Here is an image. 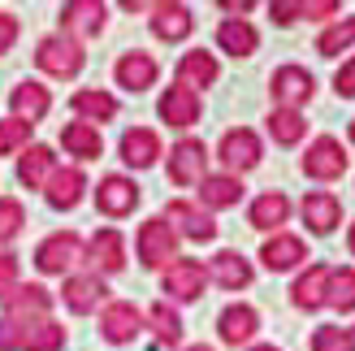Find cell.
Wrapping results in <instances>:
<instances>
[{"instance_id": "1", "label": "cell", "mask_w": 355, "mask_h": 351, "mask_svg": "<svg viewBox=\"0 0 355 351\" xmlns=\"http://www.w3.org/2000/svg\"><path fill=\"white\" fill-rule=\"evenodd\" d=\"M135 252H139V265L144 269H169L173 265V252H178V230L165 217H148L135 234Z\"/></svg>"}, {"instance_id": "2", "label": "cell", "mask_w": 355, "mask_h": 351, "mask_svg": "<svg viewBox=\"0 0 355 351\" xmlns=\"http://www.w3.org/2000/svg\"><path fill=\"white\" fill-rule=\"evenodd\" d=\"M78 260H87V243L74 230H57L35 248V269L48 273V277H65Z\"/></svg>"}, {"instance_id": "3", "label": "cell", "mask_w": 355, "mask_h": 351, "mask_svg": "<svg viewBox=\"0 0 355 351\" xmlns=\"http://www.w3.org/2000/svg\"><path fill=\"white\" fill-rule=\"evenodd\" d=\"M5 321H13L17 329H31V325H44L52 321V291L35 286V282H17L13 295H5Z\"/></svg>"}, {"instance_id": "4", "label": "cell", "mask_w": 355, "mask_h": 351, "mask_svg": "<svg viewBox=\"0 0 355 351\" xmlns=\"http://www.w3.org/2000/svg\"><path fill=\"white\" fill-rule=\"evenodd\" d=\"M35 65L52 78H74L87 65V52H83L78 40H69V35H44L40 48H35Z\"/></svg>"}, {"instance_id": "5", "label": "cell", "mask_w": 355, "mask_h": 351, "mask_svg": "<svg viewBox=\"0 0 355 351\" xmlns=\"http://www.w3.org/2000/svg\"><path fill=\"white\" fill-rule=\"evenodd\" d=\"M269 92H273V109H304L316 96V78L304 65H277L269 74Z\"/></svg>"}, {"instance_id": "6", "label": "cell", "mask_w": 355, "mask_h": 351, "mask_svg": "<svg viewBox=\"0 0 355 351\" xmlns=\"http://www.w3.org/2000/svg\"><path fill=\"white\" fill-rule=\"evenodd\" d=\"M208 178V148L204 139H178L169 148V182L173 187H200Z\"/></svg>"}, {"instance_id": "7", "label": "cell", "mask_w": 355, "mask_h": 351, "mask_svg": "<svg viewBox=\"0 0 355 351\" xmlns=\"http://www.w3.org/2000/svg\"><path fill=\"white\" fill-rule=\"evenodd\" d=\"M299 169H304L308 178H316V182H334V178H343V173H347V148L334 135H321V139H312V144H308Z\"/></svg>"}, {"instance_id": "8", "label": "cell", "mask_w": 355, "mask_h": 351, "mask_svg": "<svg viewBox=\"0 0 355 351\" xmlns=\"http://www.w3.org/2000/svg\"><path fill=\"white\" fill-rule=\"evenodd\" d=\"M204 286H208V269H204V260H191V256L173 260L161 277V291L178 304H195L204 295Z\"/></svg>"}, {"instance_id": "9", "label": "cell", "mask_w": 355, "mask_h": 351, "mask_svg": "<svg viewBox=\"0 0 355 351\" xmlns=\"http://www.w3.org/2000/svg\"><path fill=\"white\" fill-rule=\"evenodd\" d=\"M217 156H221V165L239 178V173H247V169H256V165H260V156H264L260 135H256V130H247V126L225 130V135H221V144H217Z\"/></svg>"}, {"instance_id": "10", "label": "cell", "mask_w": 355, "mask_h": 351, "mask_svg": "<svg viewBox=\"0 0 355 351\" xmlns=\"http://www.w3.org/2000/svg\"><path fill=\"white\" fill-rule=\"evenodd\" d=\"M139 200H144V191L126 173H104L100 187H96V208L104 217H130L139 208Z\"/></svg>"}, {"instance_id": "11", "label": "cell", "mask_w": 355, "mask_h": 351, "mask_svg": "<svg viewBox=\"0 0 355 351\" xmlns=\"http://www.w3.org/2000/svg\"><path fill=\"white\" fill-rule=\"evenodd\" d=\"M139 329H144V312H139L135 304H126V300L104 304V312H100V339L104 343L126 347V343L139 339Z\"/></svg>"}, {"instance_id": "12", "label": "cell", "mask_w": 355, "mask_h": 351, "mask_svg": "<svg viewBox=\"0 0 355 351\" xmlns=\"http://www.w3.org/2000/svg\"><path fill=\"white\" fill-rule=\"evenodd\" d=\"M113 78L117 87H126V92H148V87H156V78H161V65H156L152 52L144 48H130V52H121L117 65H113Z\"/></svg>"}, {"instance_id": "13", "label": "cell", "mask_w": 355, "mask_h": 351, "mask_svg": "<svg viewBox=\"0 0 355 351\" xmlns=\"http://www.w3.org/2000/svg\"><path fill=\"white\" fill-rule=\"evenodd\" d=\"M161 217L169 225H178V239H191V243H212L217 239V221H212L200 204H191V200H173Z\"/></svg>"}, {"instance_id": "14", "label": "cell", "mask_w": 355, "mask_h": 351, "mask_svg": "<svg viewBox=\"0 0 355 351\" xmlns=\"http://www.w3.org/2000/svg\"><path fill=\"white\" fill-rule=\"evenodd\" d=\"M104 22H109V9L100 0H69L61 9V35H69V40H92L104 31Z\"/></svg>"}, {"instance_id": "15", "label": "cell", "mask_w": 355, "mask_h": 351, "mask_svg": "<svg viewBox=\"0 0 355 351\" xmlns=\"http://www.w3.org/2000/svg\"><path fill=\"white\" fill-rule=\"evenodd\" d=\"M200 96L191 92V87H182V83H173V87H165V96H161V104H156V113H161V121H169L173 130H191L195 121H200Z\"/></svg>"}, {"instance_id": "16", "label": "cell", "mask_w": 355, "mask_h": 351, "mask_svg": "<svg viewBox=\"0 0 355 351\" xmlns=\"http://www.w3.org/2000/svg\"><path fill=\"white\" fill-rule=\"evenodd\" d=\"M104 295H109V286H104L100 273H69L65 286H61V300L69 312H78V317H87V312H96L104 304Z\"/></svg>"}, {"instance_id": "17", "label": "cell", "mask_w": 355, "mask_h": 351, "mask_svg": "<svg viewBox=\"0 0 355 351\" xmlns=\"http://www.w3.org/2000/svg\"><path fill=\"white\" fill-rule=\"evenodd\" d=\"M9 109H13L17 121L35 126V121L48 117V109H52V92H48L44 83H35V78H22V83L9 92Z\"/></svg>"}, {"instance_id": "18", "label": "cell", "mask_w": 355, "mask_h": 351, "mask_svg": "<svg viewBox=\"0 0 355 351\" xmlns=\"http://www.w3.org/2000/svg\"><path fill=\"white\" fill-rule=\"evenodd\" d=\"M299 213H304V225L312 234H334L343 221V204L334 191H308L304 204H299Z\"/></svg>"}, {"instance_id": "19", "label": "cell", "mask_w": 355, "mask_h": 351, "mask_svg": "<svg viewBox=\"0 0 355 351\" xmlns=\"http://www.w3.org/2000/svg\"><path fill=\"white\" fill-rule=\"evenodd\" d=\"M87 260L104 273H121L126 269V239H121V230H113V225H104V230L92 234V243H87Z\"/></svg>"}, {"instance_id": "20", "label": "cell", "mask_w": 355, "mask_h": 351, "mask_svg": "<svg viewBox=\"0 0 355 351\" xmlns=\"http://www.w3.org/2000/svg\"><path fill=\"white\" fill-rule=\"evenodd\" d=\"M252 277H256V269H252V260H247L243 252H217L208 260V282H217V286H225V291H247L252 286Z\"/></svg>"}, {"instance_id": "21", "label": "cell", "mask_w": 355, "mask_h": 351, "mask_svg": "<svg viewBox=\"0 0 355 351\" xmlns=\"http://www.w3.org/2000/svg\"><path fill=\"white\" fill-rule=\"evenodd\" d=\"M83 191H87V173L78 165H57V169H52V178H48V187H44V196H48L52 208L69 213V208H78Z\"/></svg>"}, {"instance_id": "22", "label": "cell", "mask_w": 355, "mask_h": 351, "mask_svg": "<svg viewBox=\"0 0 355 351\" xmlns=\"http://www.w3.org/2000/svg\"><path fill=\"white\" fill-rule=\"evenodd\" d=\"M217 329H221V343H225V347H243V343L256 339L260 312H256L252 304H225L221 317H217Z\"/></svg>"}, {"instance_id": "23", "label": "cell", "mask_w": 355, "mask_h": 351, "mask_svg": "<svg viewBox=\"0 0 355 351\" xmlns=\"http://www.w3.org/2000/svg\"><path fill=\"white\" fill-rule=\"evenodd\" d=\"M260 260H264V269H269V273H286V269H295V265H304V260H308V248H304V239H299V234L277 230L273 239H264Z\"/></svg>"}, {"instance_id": "24", "label": "cell", "mask_w": 355, "mask_h": 351, "mask_svg": "<svg viewBox=\"0 0 355 351\" xmlns=\"http://www.w3.org/2000/svg\"><path fill=\"white\" fill-rule=\"evenodd\" d=\"M117 152H121V161H126L130 169H148V165H156L165 156V148H161V135L156 130H148V126H135V130H126L121 135V144H117Z\"/></svg>"}, {"instance_id": "25", "label": "cell", "mask_w": 355, "mask_h": 351, "mask_svg": "<svg viewBox=\"0 0 355 351\" xmlns=\"http://www.w3.org/2000/svg\"><path fill=\"white\" fill-rule=\"evenodd\" d=\"M329 265H308L304 273L295 277V286H291V300H295V308H304V312H316V308H325V295H329Z\"/></svg>"}, {"instance_id": "26", "label": "cell", "mask_w": 355, "mask_h": 351, "mask_svg": "<svg viewBox=\"0 0 355 351\" xmlns=\"http://www.w3.org/2000/svg\"><path fill=\"white\" fill-rule=\"evenodd\" d=\"M61 148H65V156H74V161H100L104 156L100 126H92V121H65L61 126Z\"/></svg>"}, {"instance_id": "27", "label": "cell", "mask_w": 355, "mask_h": 351, "mask_svg": "<svg viewBox=\"0 0 355 351\" xmlns=\"http://www.w3.org/2000/svg\"><path fill=\"white\" fill-rule=\"evenodd\" d=\"M52 169H57V156H52L48 144H31L22 156H17V182L31 187V191H44Z\"/></svg>"}, {"instance_id": "28", "label": "cell", "mask_w": 355, "mask_h": 351, "mask_svg": "<svg viewBox=\"0 0 355 351\" xmlns=\"http://www.w3.org/2000/svg\"><path fill=\"white\" fill-rule=\"evenodd\" d=\"M247 221H252V230H273V234H277V225L291 221V200H286V191H264V196H256L252 208H247Z\"/></svg>"}, {"instance_id": "29", "label": "cell", "mask_w": 355, "mask_h": 351, "mask_svg": "<svg viewBox=\"0 0 355 351\" xmlns=\"http://www.w3.org/2000/svg\"><path fill=\"white\" fill-rule=\"evenodd\" d=\"M217 78H221V65H217L212 52H204V48L182 52V61H178V83L182 87H191V92L200 96V87H212Z\"/></svg>"}, {"instance_id": "30", "label": "cell", "mask_w": 355, "mask_h": 351, "mask_svg": "<svg viewBox=\"0 0 355 351\" xmlns=\"http://www.w3.org/2000/svg\"><path fill=\"white\" fill-rule=\"evenodd\" d=\"M195 31V17L187 5H152V35L165 44H182Z\"/></svg>"}, {"instance_id": "31", "label": "cell", "mask_w": 355, "mask_h": 351, "mask_svg": "<svg viewBox=\"0 0 355 351\" xmlns=\"http://www.w3.org/2000/svg\"><path fill=\"white\" fill-rule=\"evenodd\" d=\"M217 48L230 52V57H252L260 48V31L247 22V17H225L217 26Z\"/></svg>"}, {"instance_id": "32", "label": "cell", "mask_w": 355, "mask_h": 351, "mask_svg": "<svg viewBox=\"0 0 355 351\" xmlns=\"http://www.w3.org/2000/svg\"><path fill=\"white\" fill-rule=\"evenodd\" d=\"M69 109L78 113V121H113L117 117V96H109V92H100V87H83V92H74L69 96Z\"/></svg>"}, {"instance_id": "33", "label": "cell", "mask_w": 355, "mask_h": 351, "mask_svg": "<svg viewBox=\"0 0 355 351\" xmlns=\"http://www.w3.org/2000/svg\"><path fill=\"white\" fill-rule=\"evenodd\" d=\"M243 200V178L234 173H208L200 182V208H234Z\"/></svg>"}, {"instance_id": "34", "label": "cell", "mask_w": 355, "mask_h": 351, "mask_svg": "<svg viewBox=\"0 0 355 351\" xmlns=\"http://www.w3.org/2000/svg\"><path fill=\"white\" fill-rule=\"evenodd\" d=\"M269 135H273V144L295 148L299 139L308 135V117L299 113V109H273L269 113Z\"/></svg>"}, {"instance_id": "35", "label": "cell", "mask_w": 355, "mask_h": 351, "mask_svg": "<svg viewBox=\"0 0 355 351\" xmlns=\"http://www.w3.org/2000/svg\"><path fill=\"white\" fill-rule=\"evenodd\" d=\"M144 321L156 329V339H161L165 347H178V343H182V317H178V312H173L165 300H161V304H152Z\"/></svg>"}, {"instance_id": "36", "label": "cell", "mask_w": 355, "mask_h": 351, "mask_svg": "<svg viewBox=\"0 0 355 351\" xmlns=\"http://www.w3.org/2000/svg\"><path fill=\"white\" fill-rule=\"evenodd\" d=\"M355 44V17H343V22H334L321 31V40H316V52L321 57H338V52H347Z\"/></svg>"}, {"instance_id": "37", "label": "cell", "mask_w": 355, "mask_h": 351, "mask_svg": "<svg viewBox=\"0 0 355 351\" xmlns=\"http://www.w3.org/2000/svg\"><path fill=\"white\" fill-rule=\"evenodd\" d=\"M329 308L338 312H355V269H334L329 273V295H325Z\"/></svg>"}, {"instance_id": "38", "label": "cell", "mask_w": 355, "mask_h": 351, "mask_svg": "<svg viewBox=\"0 0 355 351\" xmlns=\"http://www.w3.org/2000/svg\"><path fill=\"white\" fill-rule=\"evenodd\" d=\"M61 347H65V325H57V321L31 325L26 343H22V351H61Z\"/></svg>"}, {"instance_id": "39", "label": "cell", "mask_w": 355, "mask_h": 351, "mask_svg": "<svg viewBox=\"0 0 355 351\" xmlns=\"http://www.w3.org/2000/svg\"><path fill=\"white\" fill-rule=\"evenodd\" d=\"M22 225H26V208H22V200L0 196V248L22 234Z\"/></svg>"}, {"instance_id": "40", "label": "cell", "mask_w": 355, "mask_h": 351, "mask_svg": "<svg viewBox=\"0 0 355 351\" xmlns=\"http://www.w3.org/2000/svg\"><path fill=\"white\" fill-rule=\"evenodd\" d=\"M31 130H35V126H26V121L5 117V121H0V156H9V152H22V148L31 144Z\"/></svg>"}, {"instance_id": "41", "label": "cell", "mask_w": 355, "mask_h": 351, "mask_svg": "<svg viewBox=\"0 0 355 351\" xmlns=\"http://www.w3.org/2000/svg\"><path fill=\"white\" fill-rule=\"evenodd\" d=\"M312 351H355V339H351V329H338V325H316V334H312Z\"/></svg>"}, {"instance_id": "42", "label": "cell", "mask_w": 355, "mask_h": 351, "mask_svg": "<svg viewBox=\"0 0 355 351\" xmlns=\"http://www.w3.org/2000/svg\"><path fill=\"white\" fill-rule=\"evenodd\" d=\"M338 9H343L338 0H312V5H308V0H299V17H308V22H321V17H334Z\"/></svg>"}, {"instance_id": "43", "label": "cell", "mask_w": 355, "mask_h": 351, "mask_svg": "<svg viewBox=\"0 0 355 351\" xmlns=\"http://www.w3.org/2000/svg\"><path fill=\"white\" fill-rule=\"evenodd\" d=\"M13 286H17V256L0 252V300L13 295Z\"/></svg>"}, {"instance_id": "44", "label": "cell", "mask_w": 355, "mask_h": 351, "mask_svg": "<svg viewBox=\"0 0 355 351\" xmlns=\"http://www.w3.org/2000/svg\"><path fill=\"white\" fill-rule=\"evenodd\" d=\"M22 343H26V329H17L13 321L0 317V351H22Z\"/></svg>"}, {"instance_id": "45", "label": "cell", "mask_w": 355, "mask_h": 351, "mask_svg": "<svg viewBox=\"0 0 355 351\" xmlns=\"http://www.w3.org/2000/svg\"><path fill=\"white\" fill-rule=\"evenodd\" d=\"M334 92H338L343 100H351V96H355V57L338 69V74H334Z\"/></svg>"}, {"instance_id": "46", "label": "cell", "mask_w": 355, "mask_h": 351, "mask_svg": "<svg viewBox=\"0 0 355 351\" xmlns=\"http://www.w3.org/2000/svg\"><path fill=\"white\" fill-rule=\"evenodd\" d=\"M269 13H273L277 26H291V22H299V0H273Z\"/></svg>"}, {"instance_id": "47", "label": "cell", "mask_w": 355, "mask_h": 351, "mask_svg": "<svg viewBox=\"0 0 355 351\" xmlns=\"http://www.w3.org/2000/svg\"><path fill=\"white\" fill-rule=\"evenodd\" d=\"M13 44H17V17L0 9V57H5Z\"/></svg>"}, {"instance_id": "48", "label": "cell", "mask_w": 355, "mask_h": 351, "mask_svg": "<svg viewBox=\"0 0 355 351\" xmlns=\"http://www.w3.org/2000/svg\"><path fill=\"white\" fill-rule=\"evenodd\" d=\"M221 13H230V17H243V13H252V0H225V5H221Z\"/></svg>"}, {"instance_id": "49", "label": "cell", "mask_w": 355, "mask_h": 351, "mask_svg": "<svg viewBox=\"0 0 355 351\" xmlns=\"http://www.w3.org/2000/svg\"><path fill=\"white\" fill-rule=\"evenodd\" d=\"M347 243H351V256H355V221H351V230H347Z\"/></svg>"}, {"instance_id": "50", "label": "cell", "mask_w": 355, "mask_h": 351, "mask_svg": "<svg viewBox=\"0 0 355 351\" xmlns=\"http://www.w3.org/2000/svg\"><path fill=\"white\" fill-rule=\"evenodd\" d=\"M252 351H282V347H273V343H260V347H252Z\"/></svg>"}, {"instance_id": "51", "label": "cell", "mask_w": 355, "mask_h": 351, "mask_svg": "<svg viewBox=\"0 0 355 351\" xmlns=\"http://www.w3.org/2000/svg\"><path fill=\"white\" fill-rule=\"evenodd\" d=\"M187 351H212V347H204V343H200V347H187Z\"/></svg>"}, {"instance_id": "52", "label": "cell", "mask_w": 355, "mask_h": 351, "mask_svg": "<svg viewBox=\"0 0 355 351\" xmlns=\"http://www.w3.org/2000/svg\"><path fill=\"white\" fill-rule=\"evenodd\" d=\"M351 144H355V117H351Z\"/></svg>"}, {"instance_id": "53", "label": "cell", "mask_w": 355, "mask_h": 351, "mask_svg": "<svg viewBox=\"0 0 355 351\" xmlns=\"http://www.w3.org/2000/svg\"><path fill=\"white\" fill-rule=\"evenodd\" d=\"M351 339H355V329H351Z\"/></svg>"}]
</instances>
